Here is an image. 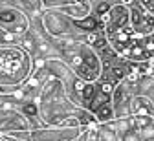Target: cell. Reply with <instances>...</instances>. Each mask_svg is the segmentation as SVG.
Returning a JSON list of instances; mask_svg holds the SVG:
<instances>
[{"label": "cell", "mask_w": 154, "mask_h": 141, "mask_svg": "<svg viewBox=\"0 0 154 141\" xmlns=\"http://www.w3.org/2000/svg\"><path fill=\"white\" fill-rule=\"evenodd\" d=\"M128 15H130V29L136 35L154 33V15L147 13L143 8H138V6L128 8Z\"/></svg>", "instance_id": "2"}, {"label": "cell", "mask_w": 154, "mask_h": 141, "mask_svg": "<svg viewBox=\"0 0 154 141\" xmlns=\"http://www.w3.org/2000/svg\"><path fill=\"white\" fill-rule=\"evenodd\" d=\"M33 72V59L18 46L0 48V88L8 90L11 86L24 84Z\"/></svg>", "instance_id": "1"}, {"label": "cell", "mask_w": 154, "mask_h": 141, "mask_svg": "<svg viewBox=\"0 0 154 141\" xmlns=\"http://www.w3.org/2000/svg\"><path fill=\"white\" fill-rule=\"evenodd\" d=\"M140 2H141V8H143L147 13L154 15V0H140Z\"/></svg>", "instance_id": "3"}]
</instances>
